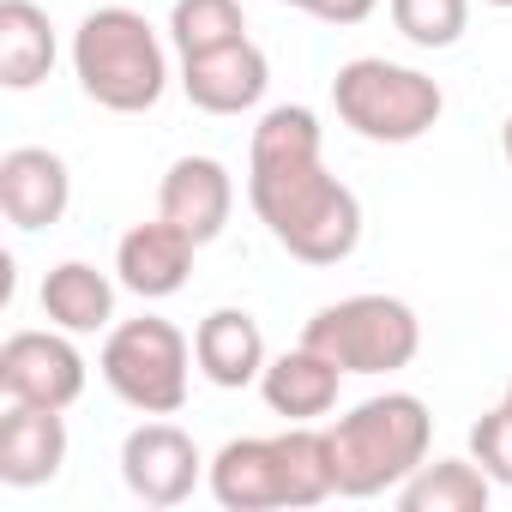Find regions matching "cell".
<instances>
[{
	"label": "cell",
	"mask_w": 512,
	"mask_h": 512,
	"mask_svg": "<svg viewBox=\"0 0 512 512\" xmlns=\"http://www.w3.org/2000/svg\"><path fill=\"white\" fill-rule=\"evenodd\" d=\"M278 7H296V13H308V19H320V25H338V31H350V25L374 19V7H380V0H278Z\"/></svg>",
	"instance_id": "cell-23"
},
{
	"label": "cell",
	"mask_w": 512,
	"mask_h": 512,
	"mask_svg": "<svg viewBox=\"0 0 512 512\" xmlns=\"http://www.w3.org/2000/svg\"><path fill=\"white\" fill-rule=\"evenodd\" d=\"M332 476L344 500H374V494H398V482H410L428 464L434 446V416L416 392H380L362 398L350 416H338L332 428Z\"/></svg>",
	"instance_id": "cell-3"
},
{
	"label": "cell",
	"mask_w": 512,
	"mask_h": 512,
	"mask_svg": "<svg viewBox=\"0 0 512 512\" xmlns=\"http://www.w3.org/2000/svg\"><path fill=\"white\" fill-rule=\"evenodd\" d=\"M193 253L199 241L169 223V217H151V223H133L115 247V278L121 290H133L139 302H169L175 290H187L193 278Z\"/></svg>",
	"instance_id": "cell-11"
},
{
	"label": "cell",
	"mask_w": 512,
	"mask_h": 512,
	"mask_svg": "<svg viewBox=\"0 0 512 512\" xmlns=\"http://www.w3.org/2000/svg\"><path fill=\"white\" fill-rule=\"evenodd\" d=\"M332 109L368 145H410V139L434 133V121L446 115V91H440V79H428L416 67H398L386 55H362V61L338 67Z\"/></svg>",
	"instance_id": "cell-5"
},
{
	"label": "cell",
	"mask_w": 512,
	"mask_h": 512,
	"mask_svg": "<svg viewBox=\"0 0 512 512\" xmlns=\"http://www.w3.org/2000/svg\"><path fill=\"white\" fill-rule=\"evenodd\" d=\"M97 374H103V386L127 410H139V416H175L187 404V386H193V344L163 314H139V320L109 326Z\"/></svg>",
	"instance_id": "cell-6"
},
{
	"label": "cell",
	"mask_w": 512,
	"mask_h": 512,
	"mask_svg": "<svg viewBox=\"0 0 512 512\" xmlns=\"http://www.w3.org/2000/svg\"><path fill=\"white\" fill-rule=\"evenodd\" d=\"M338 380H344V368L332 356H320L314 344H296V350H284V356L266 362L260 398L284 422H314V416H326L338 404Z\"/></svg>",
	"instance_id": "cell-16"
},
{
	"label": "cell",
	"mask_w": 512,
	"mask_h": 512,
	"mask_svg": "<svg viewBox=\"0 0 512 512\" xmlns=\"http://www.w3.org/2000/svg\"><path fill=\"white\" fill-rule=\"evenodd\" d=\"M500 404H506V410H512V380H506V392H500Z\"/></svg>",
	"instance_id": "cell-26"
},
{
	"label": "cell",
	"mask_w": 512,
	"mask_h": 512,
	"mask_svg": "<svg viewBox=\"0 0 512 512\" xmlns=\"http://www.w3.org/2000/svg\"><path fill=\"white\" fill-rule=\"evenodd\" d=\"M302 344H314L320 356H332L344 374H398L422 350V320H416L410 302L368 290V296L326 302L302 326Z\"/></svg>",
	"instance_id": "cell-7"
},
{
	"label": "cell",
	"mask_w": 512,
	"mask_h": 512,
	"mask_svg": "<svg viewBox=\"0 0 512 512\" xmlns=\"http://www.w3.org/2000/svg\"><path fill=\"white\" fill-rule=\"evenodd\" d=\"M470 458L488 470L494 488H512V410L494 404L488 416L470 422Z\"/></svg>",
	"instance_id": "cell-22"
},
{
	"label": "cell",
	"mask_w": 512,
	"mask_h": 512,
	"mask_svg": "<svg viewBox=\"0 0 512 512\" xmlns=\"http://www.w3.org/2000/svg\"><path fill=\"white\" fill-rule=\"evenodd\" d=\"M205 470H211V458L193 446V434L175 428V422H163V416L139 422L121 440V482L145 506H181L205 482Z\"/></svg>",
	"instance_id": "cell-9"
},
{
	"label": "cell",
	"mask_w": 512,
	"mask_h": 512,
	"mask_svg": "<svg viewBox=\"0 0 512 512\" xmlns=\"http://www.w3.org/2000/svg\"><path fill=\"white\" fill-rule=\"evenodd\" d=\"M73 73L79 91L109 115H145L169 91V55L145 13L133 7H97L73 31Z\"/></svg>",
	"instance_id": "cell-4"
},
{
	"label": "cell",
	"mask_w": 512,
	"mask_h": 512,
	"mask_svg": "<svg viewBox=\"0 0 512 512\" xmlns=\"http://www.w3.org/2000/svg\"><path fill=\"white\" fill-rule=\"evenodd\" d=\"M482 7H500V13H512V0H482Z\"/></svg>",
	"instance_id": "cell-25"
},
{
	"label": "cell",
	"mask_w": 512,
	"mask_h": 512,
	"mask_svg": "<svg viewBox=\"0 0 512 512\" xmlns=\"http://www.w3.org/2000/svg\"><path fill=\"white\" fill-rule=\"evenodd\" d=\"M386 13L416 49H452L470 31V0H386Z\"/></svg>",
	"instance_id": "cell-21"
},
{
	"label": "cell",
	"mask_w": 512,
	"mask_h": 512,
	"mask_svg": "<svg viewBox=\"0 0 512 512\" xmlns=\"http://www.w3.org/2000/svg\"><path fill=\"white\" fill-rule=\"evenodd\" d=\"M488 494H494V482L476 458H434L410 482H398L404 512H482Z\"/></svg>",
	"instance_id": "cell-19"
},
{
	"label": "cell",
	"mask_w": 512,
	"mask_h": 512,
	"mask_svg": "<svg viewBox=\"0 0 512 512\" xmlns=\"http://www.w3.org/2000/svg\"><path fill=\"white\" fill-rule=\"evenodd\" d=\"M115 284H121V278L97 272L91 260H61V266L43 272V290H37L43 320L61 326V332H73V338L109 332V326H115Z\"/></svg>",
	"instance_id": "cell-17"
},
{
	"label": "cell",
	"mask_w": 512,
	"mask_h": 512,
	"mask_svg": "<svg viewBox=\"0 0 512 512\" xmlns=\"http://www.w3.org/2000/svg\"><path fill=\"white\" fill-rule=\"evenodd\" d=\"M211 500L223 512H284V506H320L338 494L332 476V434L314 422H290L284 434H241L229 440L211 470Z\"/></svg>",
	"instance_id": "cell-2"
},
{
	"label": "cell",
	"mask_w": 512,
	"mask_h": 512,
	"mask_svg": "<svg viewBox=\"0 0 512 512\" xmlns=\"http://www.w3.org/2000/svg\"><path fill=\"white\" fill-rule=\"evenodd\" d=\"M67 205H73L67 157H55L49 145H13L0 157V211L13 229H49L67 217Z\"/></svg>",
	"instance_id": "cell-12"
},
{
	"label": "cell",
	"mask_w": 512,
	"mask_h": 512,
	"mask_svg": "<svg viewBox=\"0 0 512 512\" xmlns=\"http://www.w3.org/2000/svg\"><path fill=\"white\" fill-rule=\"evenodd\" d=\"M500 157L512 163V115H506V127H500Z\"/></svg>",
	"instance_id": "cell-24"
},
{
	"label": "cell",
	"mask_w": 512,
	"mask_h": 512,
	"mask_svg": "<svg viewBox=\"0 0 512 512\" xmlns=\"http://www.w3.org/2000/svg\"><path fill=\"white\" fill-rule=\"evenodd\" d=\"M266 85H272V61L253 37L181 61V91L199 115H247L266 103Z\"/></svg>",
	"instance_id": "cell-10"
},
{
	"label": "cell",
	"mask_w": 512,
	"mask_h": 512,
	"mask_svg": "<svg viewBox=\"0 0 512 512\" xmlns=\"http://www.w3.org/2000/svg\"><path fill=\"white\" fill-rule=\"evenodd\" d=\"M67 464V422L61 410L13 404L0 416V482L7 488H43Z\"/></svg>",
	"instance_id": "cell-15"
},
{
	"label": "cell",
	"mask_w": 512,
	"mask_h": 512,
	"mask_svg": "<svg viewBox=\"0 0 512 512\" xmlns=\"http://www.w3.org/2000/svg\"><path fill=\"white\" fill-rule=\"evenodd\" d=\"M229 211H235V175L217 163V157H175L163 187H157V217L181 223L199 247L217 241L229 229Z\"/></svg>",
	"instance_id": "cell-13"
},
{
	"label": "cell",
	"mask_w": 512,
	"mask_h": 512,
	"mask_svg": "<svg viewBox=\"0 0 512 512\" xmlns=\"http://www.w3.org/2000/svg\"><path fill=\"white\" fill-rule=\"evenodd\" d=\"M247 37V13L241 0H175L169 7V43L175 55H211V49H229Z\"/></svg>",
	"instance_id": "cell-20"
},
{
	"label": "cell",
	"mask_w": 512,
	"mask_h": 512,
	"mask_svg": "<svg viewBox=\"0 0 512 512\" xmlns=\"http://www.w3.org/2000/svg\"><path fill=\"white\" fill-rule=\"evenodd\" d=\"M247 199L266 235L302 266H344L362 241V199L326 169L320 115L278 103L247 139Z\"/></svg>",
	"instance_id": "cell-1"
},
{
	"label": "cell",
	"mask_w": 512,
	"mask_h": 512,
	"mask_svg": "<svg viewBox=\"0 0 512 512\" xmlns=\"http://www.w3.org/2000/svg\"><path fill=\"white\" fill-rule=\"evenodd\" d=\"M0 392L7 404H37V410H73L85 398V356L73 332H13L0 344Z\"/></svg>",
	"instance_id": "cell-8"
},
{
	"label": "cell",
	"mask_w": 512,
	"mask_h": 512,
	"mask_svg": "<svg viewBox=\"0 0 512 512\" xmlns=\"http://www.w3.org/2000/svg\"><path fill=\"white\" fill-rule=\"evenodd\" d=\"M193 362L211 386L223 392H241V386H260L266 374V332L247 308H211L199 326H193Z\"/></svg>",
	"instance_id": "cell-14"
},
{
	"label": "cell",
	"mask_w": 512,
	"mask_h": 512,
	"mask_svg": "<svg viewBox=\"0 0 512 512\" xmlns=\"http://www.w3.org/2000/svg\"><path fill=\"white\" fill-rule=\"evenodd\" d=\"M55 25L37 0H0V85L37 91L55 73Z\"/></svg>",
	"instance_id": "cell-18"
}]
</instances>
